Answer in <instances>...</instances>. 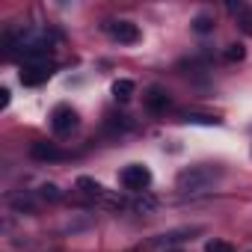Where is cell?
<instances>
[{
    "instance_id": "obj_1",
    "label": "cell",
    "mask_w": 252,
    "mask_h": 252,
    "mask_svg": "<svg viewBox=\"0 0 252 252\" xmlns=\"http://www.w3.org/2000/svg\"><path fill=\"white\" fill-rule=\"evenodd\" d=\"M222 178V169L220 166H214V163H196V166H187L184 172H178V178H175V187L181 190V193H205V190H211L217 181Z\"/></svg>"
},
{
    "instance_id": "obj_2",
    "label": "cell",
    "mask_w": 252,
    "mask_h": 252,
    "mask_svg": "<svg viewBox=\"0 0 252 252\" xmlns=\"http://www.w3.org/2000/svg\"><path fill=\"white\" fill-rule=\"evenodd\" d=\"M119 181H122L125 190L143 193V190H149V184H152V169H149L146 163H131V166H125V169H122Z\"/></svg>"
},
{
    "instance_id": "obj_3",
    "label": "cell",
    "mask_w": 252,
    "mask_h": 252,
    "mask_svg": "<svg viewBox=\"0 0 252 252\" xmlns=\"http://www.w3.org/2000/svg\"><path fill=\"white\" fill-rule=\"evenodd\" d=\"M77 125H80V119H77V110H74V107H68V104L54 107V113H51V128H54V134H57V137L71 134Z\"/></svg>"
},
{
    "instance_id": "obj_4",
    "label": "cell",
    "mask_w": 252,
    "mask_h": 252,
    "mask_svg": "<svg viewBox=\"0 0 252 252\" xmlns=\"http://www.w3.org/2000/svg\"><path fill=\"white\" fill-rule=\"evenodd\" d=\"M51 74H54V65H51L48 60H27V63L21 65V83H24V86H39V83H45Z\"/></svg>"
},
{
    "instance_id": "obj_5",
    "label": "cell",
    "mask_w": 252,
    "mask_h": 252,
    "mask_svg": "<svg viewBox=\"0 0 252 252\" xmlns=\"http://www.w3.org/2000/svg\"><path fill=\"white\" fill-rule=\"evenodd\" d=\"M110 36L119 45H134V42H140V27L134 21H113L110 24Z\"/></svg>"
},
{
    "instance_id": "obj_6",
    "label": "cell",
    "mask_w": 252,
    "mask_h": 252,
    "mask_svg": "<svg viewBox=\"0 0 252 252\" xmlns=\"http://www.w3.org/2000/svg\"><path fill=\"white\" fill-rule=\"evenodd\" d=\"M169 95L163 92V89H158V86H152L149 92H146V110L149 113H166L169 110Z\"/></svg>"
},
{
    "instance_id": "obj_7",
    "label": "cell",
    "mask_w": 252,
    "mask_h": 252,
    "mask_svg": "<svg viewBox=\"0 0 252 252\" xmlns=\"http://www.w3.org/2000/svg\"><path fill=\"white\" fill-rule=\"evenodd\" d=\"M30 155H33L36 160H60V158H63V152H60L54 143H33V146H30Z\"/></svg>"
},
{
    "instance_id": "obj_8",
    "label": "cell",
    "mask_w": 252,
    "mask_h": 252,
    "mask_svg": "<svg viewBox=\"0 0 252 252\" xmlns=\"http://www.w3.org/2000/svg\"><path fill=\"white\" fill-rule=\"evenodd\" d=\"M134 92H137V86H134V80H128V77H122V80L113 83V98L122 101V104H125V101H131Z\"/></svg>"
},
{
    "instance_id": "obj_9",
    "label": "cell",
    "mask_w": 252,
    "mask_h": 252,
    "mask_svg": "<svg viewBox=\"0 0 252 252\" xmlns=\"http://www.w3.org/2000/svg\"><path fill=\"white\" fill-rule=\"evenodd\" d=\"M193 30L202 33V36L211 33V30H214V18H211V15H196V18H193Z\"/></svg>"
},
{
    "instance_id": "obj_10",
    "label": "cell",
    "mask_w": 252,
    "mask_h": 252,
    "mask_svg": "<svg viewBox=\"0 0 252 252\" xmlns=\"http://www.w3.org/2000/svg\"><path fill=\"white\" fill-rule=\"evenodd\" d=\"M222 57H225V63H240L246 57V51H243V45H228Z\"/></svg>"
},
{
    "instance_id": "obj_11",
    "label": "cell",
    "mask_w": 252,
    "mask_h": 252,
    "mask_svg": "<svg viewBox=\"0 0 252 252\" xmlns=\"http://www.w3.org/2000/svg\"><path fill=\"white\" fill-rule=\"evenodd\" d=\"M77 187H83V193H89V196H101V193H104V187H101L98 181H92V178H80Z\"/></svg>"
},
{
    "instance_id": "obj_12",
    "label": "cell",
    "mask_w": 252,
    "mask_h": 252,
    "mask_svg": "<svg viewBox=\"0 0 252 252\" xmlns=\"http://www.w3.org/2000/svg\"><path fill=\"white\" fill-rule=\"evenodd\" d=\"M205 252H234V246L225 243V240H220V237H214V240L205 243Z\"/></svg>"
},
{
    "instance_id": "obj_13",
    "label": "cell",
    "mask_w": 252,
    "mask_h": 252,
    "mask_svg": "<svg viewBox=\"0 0 252 252\" xmlns=\"http://www.w3.org/2000/svg\"><path fill=\"white\" fill-rule=\"evenodd\" d=\"M184 122H196V125H217L220 119L205 116V113H184Z\"/></svg>"
},
{
    "instance_id": "obj_14",
    "label": "cell",
    "mask_w": 252,
    "mask_h": 252,
    "mask_svg": "<svg viewBox=\"0 0 252 252\" xmlns=\"http://www.w3.org/2000/svg\"><path fill=\"white\" fill-rule=\"evenodd\" d=\"M237 24H240V30H243L246 36H252V9H243V12L237 15Z\"/></svg>"
},
{
    "instance_id": "obj_15",
    "label": "cell",
    "mask_w": 252,
    "mask_h": 252,
    "mask_svg": "<svg viewBox=\"0 0 252 252\" xmlns=\"http://www.w3.org/2000/svg\"><path fill=\"white\" fill-rule=\"evenodd\" d=\"M42 199H48V202H57V199H60V190H57V184H42Z\"/></svg>"
},
{
    "instance_id": "obj_16",
    "label": "cell",
    "mask_w": 252,
    "mask_h": 252,
    "mask_svg": "<svg viewBox=\"0 0 252 252\" xmlns=\"http://www.w3.org/2000/svg\"><path fill=\"white\" fill-rule=\"evenodd\" d=\"M6 107H9V89L0 92V110H6Z\"/></svg>"
},
{
    "instance_id": "obj_17",
    "label": "cell",
    "mask_w": 252,
    "mask_h": 252,
    "mask_svg": "<svg viewBox=\"0 0 252 252\" xmlns=\"http://www.w3.org/2000/svg\"><path fill=\"white\" fill-rule=\"evenodd\" d=\"M169 252H181V249H169Z\"/></svg>"
}]
</instances>
